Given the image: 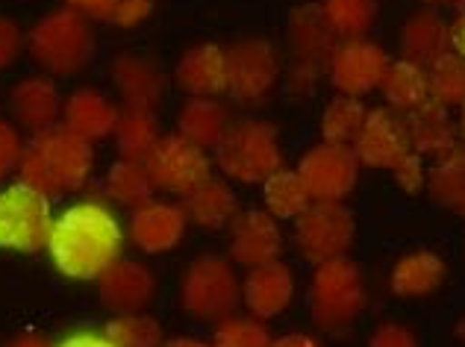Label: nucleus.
<instances>
[{
	"label": "nucleus",
	"mask_w": 465,
	"mask_h": 347,
	"mask_svg": "<svg viewBox=\"0 0 465 347\" xmlns=\"http://www.w3.org/2000/svg\"><path fill=\"white\" fill-rule=\"evenodd\" d=\"M124 239L127 230L115 209L97 197H85L54 218L45 247L59 274L77 283H92L121 259Z\"/></svg>",
	"instance_id": "nucleus-1"
},
{
	"label": "nucleus",
	"mask_w": 465,
	"mask_h": 347,
	"mask_svg": "<svg viewBox=\"0 0 465 347\" xmlns=\"http://www.w3.org/2000/svg\"><path fill=\"white\" fill-rule=\"evenodd\" d=\"M94 174L92 142L80 139L63 124L33 133L24 142V156L18 165V180L33 185L47 197L80 192Z\"/></svg>",
	"instance_id": "nucleus-2"
},
{
	"label": "nucleus",
	"mask_w": 465,
	"mask_h": 347,
	"mask_svg": "<svg viewBox=\"0 0 465 347\" xmlns=\"http://www.w3.org/2000/svg\"><path fill=\"white\" fill-rule=\"evenodd\" d=\"M24 47L47 77H74L94 56L92 18L74 6L51 9L27 30Z\"/></svg>",
	"instance_id": "nucleus-3"
},
{
	"label": "nucleus",
	"mask_w": 465,
	"mask_h": 347,
	"mask_svg": "<svg viewBox=\"0 0 465 347\" xmlns=\"http://www.w3.org/2000/svg\"><path fill=\"white\" fill-rule=\"evenodd\" d=\"M215 163L232 183L262 185L283 168V142L274 124L265 118L230 121L222 142L215 144Z\"/></svg>",
	"instance_id": "nucleus-4"
},
{
	"label": "nucleus",
	"mask_w": 465,
	"mask_h": 347,
	"mask_svg": "<svg viewBox=\"0 0 465 347\" xmlns=\"http://www.w3.org/2000/svg\"><path fill=\"white\" fill-rule=\"evenodd\" d=\"M307 303L318 330L341 332L353 327V321L362 315L365 303H369L362 268L351 256L327 259V263L315 265L307 289Z\"/></svg>",
	"instance_id": "nucleus-5"
},
{
	"label": "nucleus",
	"mask_w": 465,
	"mask_h": 347,
	"mask_svg": "<svg viewBox=\"0 0 465 347\" xmlns=\"http://www.w3.org/2000/svg\"><path fill=\"white\" fill-rule=\"evenodd\" d=\"M292 68L286 74V92L295 101H307L315 94L322 74L327 71L330 54L336 47V35L327 30V24L318 15L315 4H303L289 12L286 24Z\"/></svg>",
	"instance_id": "nucleus-6"
},
{
	"label": "nucleus",
	"mask_w": 465,
	"mask_h": 347,
	"mask_svg": "<svg viewBox=\"0 0 465 347\" xmlns=\"http://www.w3.org/2000/svg\"><path fill=\"white\" fill-rule=\"evenodd\" d=\"M180 303L194 321H224L242 303V283L227 256H194L180 280Z\"/></svg>",
	"instance_id": "nucleus-7"
},
{
	"label": "nucleus",
	"mask_w": 465,
	"mask_h": 347,
	"mask_svg": "<svg viewBox=\"0 0 465 347\" xmlns=\"http://www.w3.org/2000/svg\"><path fill=\"white\" fill-rule=\"evenodd\" d=\"M54 227L51 197L27 183H12L0 189V251L35 253L47 244Z\"/></svg>",
	"instance_id": "nucleus-8"
},
{
	"label": "nucleus",
	"mask_w": 465,
	"mask_h": 347,
	"mask_svg": "<svg viewBox=\"0 0 465 347\" xmlns=\"http://www.w3.org/2000/svg\"><path fill=\"white\" fill-rule=\"evenodd\" d=\"M283 62H280L277 47L262 39H239L227 47V94L239 106H262L274 94Z\"/></svg>",
	"instance_id": "nucleus-9"
},
{
	"label": "nucleus",
	"mask_w": 465,
	"mask_h": 347,
	"mask_svg": "<svg viewBox=\"0 0 465 347\" xmlns=\"http://www.w3.org/2000/svg\"><path fill=\"white\" fill-rule=\"evenodd\" d=\"M295 230H292V242L303 263L322 265L327 259L348 256V251L357 242V218L345 203H318L303 215H298Z\"/></svg>",
	"instance_id": "nucleus-10"
},
{
	"label": "nucleus",
	"mask_w": 465,
	"mask_h": 347,
	"mask_svg": "<svg viewBox=\"0 0 465 347\" xmlns=\"http://www.w3.org/2000/svg\"><path fill=\"white\" fill-rule=\"evenodd\" d=\"M142 163L148 168L156 192L177 197H186L203 180L213 177V159L206 154V147L189 142L180 133L163 135Z\"/></svg>",
	"instance_id": "nucleus-11"
},
{
	"label": "nucleus",
	"mask_w": 465,
	"mask_h": 347,
	"mask_svg": "<svg viewBox=\"0 0 465 347\" xmlns=\"http://www.w3.org/2000/svg\"><path fill=\"white\" fill-rule=\"evenodd\" d=\"M312 201L341 203L360 183V159L345 144L318 142L301 156L295 168Z\"/></svg>",
	"instance_id": "nucleus-12"
},
{
	"label": "nucleus",
	"mask_w": 465,
	"mask_h": 347,
	"mask_svg": "<svg viewBox=\"0 0 465 347\" xmlns=\"http://www.w3.org/2000/svg\"><path fill=\"white\" fill-rule=\"evenodd\" d=\"M389 54L381 42L360 35V39L336 42L333 54L327 62V80L339 94L362 97L374 89H381V83L389 71Z\"/></svg>",
	"instance_id": "nucleus-13"
},
{
	"label": "nucleus",
	"mask_w": 465,
	"mask_h": 347,
	"mask_svg": "<svg viewBox=\"0 0 465 347\" xmlns=\"http://www.w3.org/2000/svg\"><path fill=\"white\" fill-rule=\"evenodd\" d=\"M351 151L357 154L360 165L365 168H391L403 154L412 151L407 118L389 106L369 109L360 135L351 144Z\"/></svg>",
	"instance_id": "nucleus-14"
},
{
	"label": "nucleus",
	"mask_w": 465,
	"mask_h": 347,
	"mask_svg": "<svg viewBox=\"0 0 465 347\" xmlns=\"http://www.w3.org/2000/svg\"><path fill=\"white\" fill-rule=\"evenodd\" d=\"M227 247L232 263L244 268L274 263L283 251V230H280V221L265 209H244L232 218Z\"/></svg>",
	"instance_id": "nucleus-15"
},
{
	"label": "nucleus",
	"mask_w": 465,
	"mask_h": 347,
	"mask_svg": "<svg viewBox=\"0 0 465 347\" xmlns=\"http://www.w3.org/2000/svg\"><path fill=\"white\" fill-rule=\"evenodd\" d=\"M156 294V277L151 265L121 256L97 277V297L113 315L144 312Z\"/></svg>",
	"instance_id": "nucleus-16"
},
{
	"label": "nucleus",
	"mask_w": 465,
	"mask_h": 347,
	"mask_svg": "<svg viewBox=\"0 0 465 347\" xmlns=\"http://www.w3.org/2000/svg\"><path fill=\"white\" fill-rule=\"evenodd\" d=\"M186 227H189V218L183 203L148 201L130 213L127 235L142 253L159 256V253L174 251L183 242V235H186Z\"/></svg>",
	"instance_id": "nucleus-17"
},
{
	"label": "nucleus",
	"mask_w": 465,
	"mask_h": 347,
	"mask_svg": "<svg viewBox=\"0 0 465 347\" xmlns=\"http://www.w3.org/2000/svg\"><path fill=\"white\" fill-rule=\"evenodd\" d=\"M63 104H65L63 92H59L56 80H51L47 74L24 77L12 85V92H9L12 121L30 133L56 127V124L63 121Z\"/></svg>",
	"instance_id": "nucleus-18"
},
{
	"label": "nucleus",
	"mask_w": 465,
	"mask_h": 347,
	"mask_svg": "<svg viewBox=\"0 0 465 347\" xmlns=\"http://www.w3.org/2000/svg\"><path fill=\"white\" fill-rule=\"evenodd\" d=\"M295 301V274L286 263H265L248 268V277L242 283V303L260 321H272L283 315Z\"/></svg>",
	"instance_id": "nucleus-19"
},
{
	"label": "nucleus",
	"mask_w": 465,
	"mask_h": 347,
	"mask_svg": "<svg viewBox=\"0 0 465 347\" xmlns=\"http://www.w3.org/2000/svg\"><path fill=\"white\" fill-rule=\"evenodd\" d=\"M109 77L130 109H156L165 97V71L144 54H118L109 65Z\"/></svg>",
	"instance_id": "nucleus-20"
},
{
	"label": "nucleus",
	"mask_w": 465,
	"mask_h": 347,
	"mask_svg": "<svg viewBox=\"0 0 465 347\" xmlns=\"http://www.w3.org/2000/svg\"><path fill=\"white\" fill-rule=\"evenodd\" d=\"M174 83L189 97H218L227 92V47L201 42L183 51L174 68Z\"/></svg>",
	"instance_id": "nucleus-21"
},
{
	"label": "nucleus",
	"mask_w": 465,
	"mask_h": 347,
	"mask_svg": "<svg viewBox=\"0 0 465 347\" xmlns=\"http://www.w3.org/2000/svg\"><path fill=\"white\" fill-rule=\"evenodd\" d=\"M448 280L445 259L433 251H410L398 256L389 268V292L401 301L433 297Z\"/></svg>",
	"instance_id": "nucleus-22"
},
{
	"label": "nucleus",
	"mask_w": 465,
	"mask_h": 347,
	"mask_svg": "<svg viewBox=\"0 0 465 347\" xmlns=\"http://www.w3.org/2000/svg\"><path fill=\"white\" fill-rule=\"evenodd\" d=\"M121 109L97 89H74L63 104V127L77 133L85 142H101L115 133Z\"/></svg>",
	"instance_id": "nucleus-23"
},
{
	"label": "nucleus",
	"mask_w": 465,
	"mask_h": 347,
	"mask_svg": "<svg viewBox=\"0 0 465 347\" xmlns=\"http://www.w3.org/2000/svg\"><path fill=\"white\" fill-rule=\"evenodd\" d=\"M407 118V133H410V147L419 156H445L454 147H460V135H457V121L450 118V109L442 104L427 101L419 109L403 115Z\"/></svg>",
	"instance_id": "nucleus-24"
},
{
	"label": "nucleus",
	"mask_w": 465,
	"mask_h": 347,
	"mask_svg": "<svg viewBox=\"0 0 465 347\" xmlns=\"http://www.w3.org/2000/svg\"><path fill=\"white\" fill-rule=\"evenodd\" d=\"M450 51V30L448 21L439 9H419L403 21L401 30V54L403 59L419 62V65L430 68L439 56Z\"/></svg>",
	"instance_id": "nucleus-25"
},
{
	"label": "nucleus",
	"mask_w": 465,
	"mask_h": 347,
	"mask_svg": "<svg viewBox=\"0 0 465 347\" xmlns=\"http://www.w3.org/2000/svg\"><path fill=\"white\" fill-rule=\"evenodd\" d=\"M183 209H186L189 224L201 230H224L239 215V197L227 180L210 177L183 197Z\"/></svg>",
	"instance_id": "nucleus-26"
},
{
	"label": "nucleus",
	"mask_w": 465,
	"mask_h": 347,
	"mask_svg": "<svg viewBox=\"0 0 465 347\" xmlns=\"http://www.w3.org/2000/svg\"><path fill=\"white\" fill-rule=\"evenodd\" d=\"M230 127V113L218 97H186L177 109V133L201 147H215Z\"/></svg>",
	"instance_id": "nucleus-27"
},
{
	"label": "nucleus",
	"mask_w": 465,
	"mask_h": 347,
	"mask_svg": "<svg viewBox=\"0 0 465 347\" xmlns=\"http://www.w3.org/2000/svg\"><path fill=\"white\" fill-rule=\"evenodd\" d=\"M381 89H383L389 109H395L401 115H407L412 109H419L421 104L430 101V77H427V68L403 56L389 62V71L381 83Z\"/></svg>",
	"instance_id": "nucleus-28"
},
{
	"label": "nucleus",
	"mask_w": 465,
	"mask_h": 347,
	"mask_svg": "<svg viewBox=\"0 0 465 347\" xmlns=\"http://www.w3.org/2000/svg\"><path fill=\"white\" fill-rule=\"evenodd\" d=\"M427 192L448 213L465 218V147H454L427 168Z\"/></svg>",
	"instance_id": "nucleus-29"
},
{
	"label": "nucleus",
	"mask_w": 465,
	"mask_h": 347,
	"mask_svg": "<svg viewBox=\"0 0 465 347\" xmlns=\"http://www.w3.org/2000/svg\"><path fill=\"white\" fill-rule=\"evenodd\" d=\"M315 6L327 30L339 42L360 39L374 27L377 15H381V0H318Z\"/></svg>",
	"instance_id": "nucleus-30"
},
{
	"label": "nucleus",
	"mask_w": 465,
	"mask_h": 347,
	"mask_svg": "<svg viewBox=\"0 0 465 347\" xmlns=\"http://www.w3.org/2000/svg\"><path fill=\"white\" fill-rule=\"evenodd\" d=\"M104 189H106L109 201L118 206H127L130 213L139 209L142 203L153 201V192H156L151 183V174L144 168L142 159H127V156H121L118 163L109 165Z\"/></svg>",
	"instance_id": "nucleus-31"
},
{
	"label": "nucleus",
	"mask_w": 465,
	"mask_h": 347,
	"mask_svg": "<svg viewBox=\"0 0 465 347\" xmlns=\"http://www.w3.org/2000/svg\"><path fill=\"white\" fill-rule=\"evenodd\" d=\"M262 203L265 213H272L277 221H295L312 206V197L298 171L280 168L262 183Z\"/></svg>",
	"instance_id": "nucleus-32"
},
{
	"label": "nucleus",
	"mask_w": 465,
	"mask_h": 347,
	"mask_svg": "<svg viewBox=\"0 0 465 347\" xmlns=\"http://www.w3.org/2000/svg\"><path fill=\"white\" fill-rule=\"evenodd\" d=\"M113 135H115L118 154L127 159H144L153 151V144L163 139L153 109H130V106L121 109Z\"/></svg>",
	"instance_id": "nucleus-33"
},
{
	"label": "nucleus",
	"mask_w": 465,
	"mask_h": 347,
	"mask_svg": "<svg viewBox=\"0 0 465 347\" xmlns=\"http://www.w3.org/2000/svg\"><path fill=\"white\" fill-rule=\"evenodd\" d=\"M365 115H369V109H365L360 97L336 94L322 113V142L351 147L362 130Z\"/></svg>",
	"instance_id": "nucleus-34"
},
{
	"label": "nucleus",
	"mask_w": 465,
	"mask_h": 347,
	"mask_svg": "<svg viewBox=\"0 0 465 347\" xmlns=\"http://www.w3.org/2000/svg\"><path fill=\"white\" fill-rule=\"evenodd\" d=\"M427 77H430V101L445 109H460L465 104V56L448 51L427 68Z\"/></svg>",
	"instance_id": "nucleus-35"
},
{
	"label": "nucleus",
	"mask_w": 465,
	"mask_h": 347,
	"mask_svg": "<svg viewBox=\"0 0 465 347\" xmlns=\"http://www.w3.org/2000/svg\"><path fill=\"white\" fill-rule=\"evenodd\" d=\"M104 332L118 347H163L165 344L163 324H159L153 315H144V312L113 315V321H109Z\"/></svg>",
	"instance_id": "nucleus-36"
},
{
	"label": "nucleus",
	"mask_w": 465,
	"mask_h": 347,
	"mask_svg": "<svg viewBox=\"0 0 465 347\" xmlns=\"http://www.w3.org/2000/svg\"><path fill=\"white\" fill-rule=\"evenodd\" d=\"M274 336L268 332L265 321L253 315H230L218 321L213 332V347H272Z\"/></svg>",
	"instance_id": "nucleus-37"
},
{
	"label": "nucleus",
	"mask_w": 465,
	"mask_h": 347,
	"mask_svg": "<svg viewBox=\"0 0 465 347\" xmlns=\"http://www.w3.org/2000/svg\"><path fill=\"white\" fill-rule=\"evenodd\" d=\"M24 156V139L15 121L0 118V183L9 180L12 174H18Z\"/></svg>",
	"instance_id": "nucleus-38"
},
{
	"label": "nucleus",
	"mask_w": 465,
	"mask_h": 347,
	"mask_svg": "<svg viewBox=\"0 0 465 347\" xmlns=\"http://www.w3.org/2000/svg\"><path fill=\"white\" fill-rule=\"evenodd\" d=\"M391 171V180L398 183V189H403L407 194L421 192L427 185V168H424V156H419L415 151L403 154L395 165L389 168Z\"/></svg>",
	"instance_id": "nucleus-39"
},
{
	"label": "nucleus",
	"mask_w": 465,
	"mask_h": 347,
	"mask_svg": "<svg viewBox=\"0 0 465 347\" xmlns=\"http://www.w3.org/2000/svg\"><path fill=\"white\" fill-rule=\"evenodd\" d=\"M156 9V0H118V6L113 9L109 15V24H115L121 30H130V27H139L144 24Z\"/></svg>",
	"instance_id": "nucleus-40"
},
{
	"label": "nucleus",
	"mask_w": 465,
	"mask_h": 347,
	"mask_svg": "<svg viewBox=\"0 0 465 347\" xmlns=\"http://www.w3.org/2000/svg\"><path fill=\"white\" fill-rule=\"evenodd\" d=\"M369 347H419V336L415 330L401 324V321H386L369 339Z\"/></svg>",
	"instance_id": "nucleus-41"
},
{
	"label": "nucleus",
	"mask_w": 465,
	"mask_h": 347,
	"mask_svg": "<svg viewBox=\"0 0 465 347\" xmlns=\"http://www.w3.org/2000/svg\"><path fill=\"white\" fill-rule=\"evenodd\" d=\"M24 39L27 35L21 33V27L12 18L0 15V71L9 68L24 51Z\"/></svg>",
	"instance_id": "nucleus-42"
},
{
	"label": "nucleus",
	"mask_w": 465,
	"mask_h": 347,
	"mask_svg": "<svg viewBox=\"0 0 465 347\" xmlns=\"http://www.w3.org/2000/svg\"><path fill=\"white\" fill-rule=\"evenodd\" d=\"M56 347H118L106 332H94V330H77L68 332V336L59 342Z\"/></svg>",
	"instance_id": "nucleus-43"
},
{
	"label": "nucleus",
	"mask_w": 465,
	"mask_h": 347,
	"mask_svg": "<svg viewBox=\"0 0 465 347\" xmlns=\"http://www.w3.org/2000/svg\"><path fill=\"white\" fill-rule=\"evenodd\" d=\"M65 6H74L83 15L109 24V15H113V9L118 6V0H65Z\"/></svg>",
	"instance_id": "nucleus-44"
},
{
	"label": "nucleus",
	"mask_w": 465,
	"mask_h": 347,
	"mask_svg": "<svg viewBox=\"0 0 465 347\" xmlns=\"http://www.w3.org/2000/svg\"><path fill=\"white\" fill-rule=\"evenodd\" d=\"M448 30H450V51L465 56V9L448 21Z\"/></svg>",
	"instance_id": "nucleus-45"
},
{
	"label": "nucleus",
	"mask_w": 465,
	"mask_h": 347,
	"mask_svg": "<svg viewBox=\"0 0 465 347\" xmlns=\"http://www.w3.org/2000/svg\"><path fill=\"white\" fill-rule=\"evenodd\" d=\"M272 347H322V344H318V339L307 336V332H286V336L274 339Z\"/></svg>",
	"instance_id": "nucleus-46"
},
{
	"label": "nucleus",
	"mask_w": 465,
	"mask_h": 347,
	"mask_svg": "<svg viewBox=\"0 0 465 347\" xmlns=\"http://www.w3.org/2000/svg\"><path fill=\"white\" fill-rule=\"evenodd\" d=\"M4 347H51V344H47V339L39 336V332H18V336H12Z\"/></svg>",
	"instance_id": "nucleus-47"
},
{
	"label": "nucleus",
	"mask_w": 465,
	"mask_h": 347,
	"mask_svg": "<svg viewBox=\"0 0 465 347\" xmlns=\"http://www.w3.org/2000/svg\"><path fill=\"white\" fill-rule=\"evenodd\" d=\"M163 347H213V344L203 339H194V336H177V339H168Z\"/></svg>",
	"instance_id": "nucleus-48"
},
{
	"label": "nucleus",
	"mask_w": 465,
	"mask_h": 347,
	"mask_svg": "<svg viewBox=\"0 0 465 347\" xmlns=\"http://www.w3.org/2000/svg\"><path fill=\"white\" fill-rule=\"evenodd\" d=\"M421 4L430 6V9H442V6H450V9H457V12L465 9V0H421Z\"/></svg>",
	"instance_id": "nucleus-49"
},
{
	"label": "nucleus",
	"mask_w": 465,
	"mask_h": 347,
	"mask_svg": "<svg viewBox=\"0 0 465 347\" xmlns=\"http://www.w3.org/2000/svg\"><path fill=\"white\" fill-rule=\"evenodd\" d=\"M457 135H460V142L465 147V104L460 106V115H457Z\"/></svg>",
	"instance_id": "nucleus-50"
},
{
	"label": "nucleus",
	"mask_w": 465,
	"mask_h": 347,
	"mask_svg": "<svg viewBox=\"0 0 465 347\" xmlns=\"http://www.w3.org/2000/svg\"><path fill=\"white\" fill-rule=\"evenodd\" d=\"M454 336L465 344V315H460V321H457V327H454Z\"/></svg>",
	"instance_id": "nucleus-51"
}]
</instances>
